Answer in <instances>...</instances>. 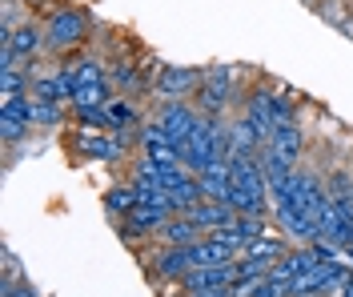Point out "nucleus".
<instances>
[{"mask_svg": "<svg viewBox=\"0 0 353 297\" xmlns=\"http://www.w3.org/2000/svg\"><path fill=\"white\" fill-rule=\"evenodd\" d=\"M241 253L233 249L221 233H205L197 245H193V261L197 265H225V261H237Z\"/></svg>", "mask_w": 353, "mask_h": 297, "instance_id": "obj_14", "label": "nucleus"}, {"mask_svg": "<svg viewBox=\"0 0 353 297\" xmlns=\"http://www.w3.org/2000/svg\"><path fill=\"white\" fill-rule=\"evenodd\" d=\"M293 121V96L289 92H273V129Z\"/></svg>", "mask_w": 353, "mask_h": 297, "instance_id": "obj_28", "label": "nucleus"}, {"mask_svg": "<svg viewBox=\"0 0 353 297\" xmlns=\"http://www.w3.org/2000/svg\"><path fill=\"white\" fill-rule=\"evenodd\" d=\"M41 48H48L44 24H37V21L17 24L12 32H4V65H0V69H8V65H17V69H28V65L41 57Z\"/></svg>", "mask_w": 353, "mask_h": 297, "instance_id": "obj_3", "label": "nucleus"}, {"mask_svg": "<svg viewBox=\"0 0 353 297\" xmlns=\"http://www.w3.org/2000/svg\"><path fill=\"white\" fill-rule=\"evenodd\" d=\"M201 201H205V193H201V185H197V173L185 177L176 189H169V209H173V213H193Z\"/></svg>", "mask_w": 353, "mask_h": 297, "instance_id": "obj_18", "label": "nucleus"}, {"mask_svg": "<svg viewBox=\"0 0 353 297\" xmlns=\"http://www.w3.org/2000/svg\"><path fill=\"white\" fill-rule=\"evenodd\" d=\"M285 253H289V237H269V233H261V237H253V241L241 249V257H245V261L273 265V261H281Z\"/></svg>", "mask_w": 353, "mask_h": 297, "instance_id": "obj_16", "label": "nucleus"}, {"mask_svg": "<svg viewBox=\"0 0 353 297\" xmlns=\"http://www.w3.org/2000/svg\"><path fill=\"white\" fill-rule=\"evenodd\" d=\"M28 85H32L28 69H17V65L0 69V89H4V101H12V96H28Z\"/></svg>", "mask_w": 353, "mask_h": 297, "instance_id": "obj_22", "label": "nucleus"}, {"mask_svg": "<svg viewBox=\"0 0 353 297\" xmlns=\"http://www.w3.org/2000/svg\"><path fill=\"white\" fill-rule=\"evenodd\" d=\"M350 269L341 261H313L301 277H293V297H325L345 285Z\"/></svg>", "mask_w": 353, "mask_h": 297, "instance_id": "obj_5", "label": "nucleus"}, {"mask_svg": "<svg viewBox=\"0 0 353 297\" xmlns=\"http://www.w3.org/2000/svg\"><path fill=\"white\" fill-rule=\"evenodd\" d=\"M109 85H117V89H125V96L129 92H137L145 81H141V72H137V65H117V72H112Z\"/></svg>", "mask_w": 353, "mask_h": 297, "instance_id": "obj_25", "label": "nucleus"}, {"mask_svg": "<svg viewBox=\"0 0 353 297\" xmlns=\"http://www.w3.org/2000/svg\"><path fill=\"white\" fill-rule=\"evenodd\" d=\"M32 129V121L28 116H17V113H0V137H4V145H17V141L24 137Z\"/></svg>", "mask_w": 353, "mask_h": 297, "instance_id": "obj_24", "label": "nucleus"}, {"mask_svg": "<svg viewBox=\"0 0 353 297\" xmlns=\"http://www.w3.org/2000/svg\"><path fill=\"white\" fill-rule=\"evenodd\" d=\"M77 81H81V85L105 81V69H101V61H97V57H85V61H77ZM81 85H77V89H81Z\"/></svg>", "mask_w": 353, "mask_h": 297, "instance_id": "obj_26", "label": "nucleus"}, {"mask_svg": "<svg viewBox=\"0 0 353 297\" xmlns=\"http://www.w3.org/2000/svg\"><path fill=\"white\" fill-rule=\"evenodd\" d=\"M233 101V69L229 65H217V69H205V81H201L193 105L201 109V116H225Z\"/></svg>", "mask_w": 353, "mask_h": 297, "instance_id": "obj_4", "label": "nucleus"}, {"mask_svg": "<svg viewBox=\"0 0 353 297\" xmlns=\"http://www.w3.org/2000/svg\"><path fill=\"white\" fill-rule=\"evenodd\" d=\"M197 185L205 193V201H225L229 205V197H233V169H229V161H217V165L201 169Z\"/></svg>", "mask_w": 353, "mask_h": 297, "instance_id": "obj_13", "label": "nucleus"}, {"mask_svg": "<svg viewBox=\"0 0 353 297\" xmlns=\"http://www.w3.org/2000/svg\"><path fill=\"white\" fill-rule=\"evenodd\" d=\"M253 297H293V281H273V277H265V285Z\"/></svg>", "mask_w": 353, "mask_h": 297, "instance_id": "obj_29", "label": "nucleus"}, {"mask_svg": "<svg viewBox=\"0 0 353 297\" xmlns=\"http://www.w3.org/2000/svg\"><path fill=\"white\" fill-rule=\"evenodd\" d=\"M153 121L176 141V145H185V141L193 137V129L201 125V109L193 101H161Z\"/></svg>", "mask_w": 353, "mask_h": 297, "instance_id": "obj_7", "label": "nucleus"}, {"mask_svg": "<svg viewBox=\"0 0 353 297\" xmlns=\"http://www.w3.org/2000/svg\"><path fill=\"white\" fill-rule=\"evenodd\" d=\"M189 297H233V289H209V294H189Z\"/></svg>", "mask_w": 353, "mask_h": 297, "instance_id": "obj_30", "label": "nucleus"}, {"mask_svg": "<svg viewBox=\"0 0 353 297\" xmlns=\"http://www.w3.org/2000/svg\"><path fill=\"white\" fill-rule=\"evenodd\" d=\"M105 109H109L112 129H141V113H137V105H132L129 96H112Z\"/></svg>", "mask_w": 353, "mask_h": 297, "instance_id": "obj_21", "label": "nucleus"}, {"mask_svg": "<svg viewBox=\"0 0 353 297\" xmlns=\"http://www.w3.org/2000/svg\"><path fill=\"white\" fill-rule=\"evenodd\" d=\"M109 92H112L109 81H92V85H81V89L72 92L68 105H72V109H105V105L112 101Z\"/></svg>", "mask_w": 353, "mask_h": 297, "instance_id": "obj_20", "label": "nucleus"}, {"mask_svg": "<svg viewBox=\"0 0 353 297\" xmlns=\"http://www.w3.org/2000/svg\"><path fill=\"white\" fill-rule=\"evenodd\" d=\"M193 221L201 225V233H217V229L233 225V217H237V209L225 205V201H201L193 213H189Z\"/></svg>", "mask_w": 353, "mask_h": 297, "instance_id": "obj_17", "label": "nucleus"}, {"mask_svg": "<svg viewBox=\"0 0 353 297\" xmlns=\"http://www.w3.org/2000/svg\"><path fill=\"white\" fill-rule=\"evenodd\" d=\"M65 113H61V105H41V101H32V125H61Z\"/></svg>", "mask_w": 353, "mask_h": 297, "instance_id": "obj_27", "label": "nucleus"}, {"mask_svg": "<svg viewBox=\"0 0 353 297\" xmlns=\"http://www.w3.org/2000/svg\"><path fill=\"white\" fill-rule=\"evenodd\" d=\"M197 261H193V245H157L153 261H149V274L161 277V281H185L189 269H193Z\"/></svg>", "mask_w": 353, "mask_h": 297, "instance_id": "obj_9", "label": "nucleus"}, {"mask_svg": "<svg viewBox=\"0 0 353 297\" xmlns=\"http://www.w3.org/2000/svg\"><path fill=\"white\" fill-rule=\"evenodd\" d=\"M44 37L52 52H68V48H81L88 41V17L81 8H52L48 21H44Z\"/></svg>", "mask_w": 353, "mask_h": 297, "instance_id": "obj_2", "label": "nucleus"}, {"mask_svg": "<svg viewBox=\"0 0 353 297\" xmlns=\"http://www.w3.org/2000/svg\"><path fill=\"white\" fill-rule=\"evenodd\" d=\"M201 237H205V233H201V225L189 217V213H173V217H169V225L157 233V241H161V245H197Z\"/></svg>", "mask_w": 353, "mask_h": 297, "instance_id": "obj_15", "label": "nucleus"}, {"mask_svg": "<svg viewBox=\"0 0 353 297\" xmlns=\"http://www.w3.org/2000/svg\"><path fill=\"white\" fill-rule=\"evenodd\" d=\"M233 145H229V125L225 116H201V125L193 129V137L181 145V161L189 173H201L217 161H229Z\"/></svg>", "mask_w": 353, "mask_h": 297, "instance_id": "obj_1", "label": "nucleus"}, {"mask_svg": "<svg viewBox=\"0 0 353 297\" xmlns=\"http://www.w3.org/2000/svg\"><path fill=\"white\" fill-rule=\"evenodd\" d=\"M237 281V261H225V265H193L189 277L181 281L185 294H209V289H233Z\"/></svg>", "mask_w": 353, "mask_h": 297, "instance_id": "obj_10", "label": "nucleus"}, {"mask_svg": "<svg viewBox=\"0 0 353 297\" xmlns=\"http://www.w3.org/2000/svg\"><path fill=\"white\" fill-rule=\"evenodd\" d=\"M137 201H141V197H137V185H132V181H125V185H112L109 193H105V213L121 221L125 213H132V209H137Z\"/></svg>", "mask_w": 353, "mask_h": 297, "instance_id": "obj_19", "label": "nucleus"}, {"mask_svg": "<svg viewBox=\"0 0 353 297\" xmlns=\"http://www.w3.org/2000/svg\"><path fill=\"white\" fill-rule=\"evenodd\" d=\"M169 217H173V209L169 205L137 201V209L121 217V237H129V241H137V237H157L161 229L169 225Z\"/></svg>", "mask_w": 353, "mask_h": 297, "instance_id": "obj_8", "label": "nucleus"}, {"mask_svg": "<svg viewBox=\"0 0 353 297\" xmlns=\"http://www.w3.org/2000/svg\"><path fill=\"white\" fill-rule=\"evenodd\" d=\"M125 129H112V133H97V129H92V133H81V137H77V153H81V157H88V161H121L125 157Z\"/></svg>", "mask_w": 353, "mask_h": 297, "instance_id": "obj_11", "label": "nucleus"}, {"mask_svg": "<svg viewBox=\"0 0 353 297\" xmlns=\"http://www.w3.org/2000/svg\"><path fill=\"white\" fill-rule=\"evenodd\" d=\"M28 96H32V101H41V105H65V92H61V85H57V76H52V72H48V76H32Z\"/></svg>", "mask_w": 353, "mask_h": 297, "instance_id": "obj_23", "label": "nucleus"}, {"mask_svg": "<svg viewBox=\"0 0 353 297\" xmlns=\"http://www.w3.org/2000/svg\"><path fill=\"white\" fill-rule=\"evenodd\" d=\"M265 149H269V153H277L281 161H289V165H297V161H301V153H305L301 125H297V121H285V125H277V129L269 133V141H265Z\"/></svg>", "mask_w": 353, "mask_h": 297, "instance_id": "obj_12", "label": "nucleus"}, {"mask_svg": "<svg viewBox=\"0 0 353 297\" xmlns=\"http://www.w3.org/2000/svg\"><path fill=\"white\" fill-rule=\"evenodd\" d=\"M205 81V72L193 65H161V72L153 76V89L161 101H193Z\"/></svg>", "mask_w": 353, "mask_h": 297, "instance_id": "obj_6", "label": "nucleus"}, {"mask_svg": "<svg viewBox=\"0 0 353 297\" xmlns=\"http://www.w3.org/2000/svg\"><path fill=\"white\" fill-rule=\"evenodd\" d=\"M337 297H353V274L345 277V285H341V289H337Z\"/></svg>", "mask_w": 353, "mask_h": 297, "instance_id": "obj_31", "label": "nucleus"}]
</instances>
